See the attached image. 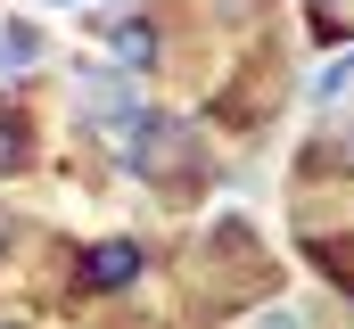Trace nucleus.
Here are the masks:
<instances>
[{"label":"nucleus","instance_id":"1","mask_svg":"<svg viewBox=\"0 0 354 329\" xmlns=\"http://www.w3.org/2000/svg\"><path fill=\"white\" fill-rule=\"evenodd\" d=\"M140 272H149L140 239H99L83 263H75V288H83V297H124V288H132Z\"/></svg>","mask_w":354,"mask_h":329},{"label":"nucleus","instance_id":"2","mask_svg":"<svg viewBox=\"0 0 354 329\" xmlns=\"http://www.w3.org/2000/svg\"><path fill=\"white\" fill-rule=\"evenodd\" d=\"M115 58H124V75H149V66L165 58V33H157L149 17H124V25H115Z\"/></svg>","mask_w":354,"mask_h":329},{"label":"nucleus","instance_id":"3","mask_svg":"<svg viewBox=\"0 0 354 329\" xmlns=\"http://www.w3.org/2000/svg\"><path fill=\"white\" fill-rule=\"evenodd\" d=\"M25 164H33V124L8 107L0 115V173H25Z\"/></svg>","mask_w":354,"mask_h":329},{"label":"nucleus","instance_id":"4","mask_svg":"<svg viewBox=\"0 0 354 329\" xmlns=\"http://www.w3.org/2000/svg\"><path fill=\"white\" fill-rule=\"evenodd\" d=\"M313 263H322V280L354 288V239H313Z\"/></svg>","mask_w":354,"mask_h":329},{"label":"nucleus","instance_id":"5","mask_svg":"<svg viewBox=\"0 0 354 329\" xmlns=\"http://www.w3.org/2000/svg\"><path fill=\"white\" fill-rule=\"evenodd\" d=\"M346 82H354V50H338L330 66H313V99L330 107V99H346Z\"/></svg>","mask_w":354,"mask_h":329},{"label":"nucleus","instance_id":"6","mask_svg":"<svg viewBox=\"0 0 354 329\" xmlns=\"http://www.w3.org/2000/svg\"><path fill=\"white\" fill-rule=\"evenodd\" d=\"M0 58H8V66H33V58H41V33H33V25H0Z\"/></svg>","mask_w":354,"mask_h":329},{"label":"nucleus","instance_id":"7","mask_svg":"<svg viewBox=\"0 0 354 329\" xmlns=\"http://www.w3.org/2000/svg\"><path fill=\"white\" fill-rule=\"evenodd\" d=\"M50 8H83V0H50Z\"/></svg>","mask_w":354,"mask_h":329},{"label":"nucleus","instance_id":"8","mask_svg":"<svg viewBox=\"0 0 354 329\" xmlns=\"http://www.w3.org/2000/svg\"><path fill=\"white\" fill-rule=\"evenodd\" d=\"M0 247H8V223H0Z\"/></svg>","mask_w":354,"mask_h":329},{"label":"nucleus","instance_id":"9","mask_svg":"<svg viewBox=\"0 0 354 329\" xmlns=\"http://www.w3.org/2000/svg\"><path fill=\"white\" fill-rule=\"evenodd\" d=\"M0 329H25V321H0Z\"/></svg>","mask_w":354,"mask_h":329}]
</instances>
